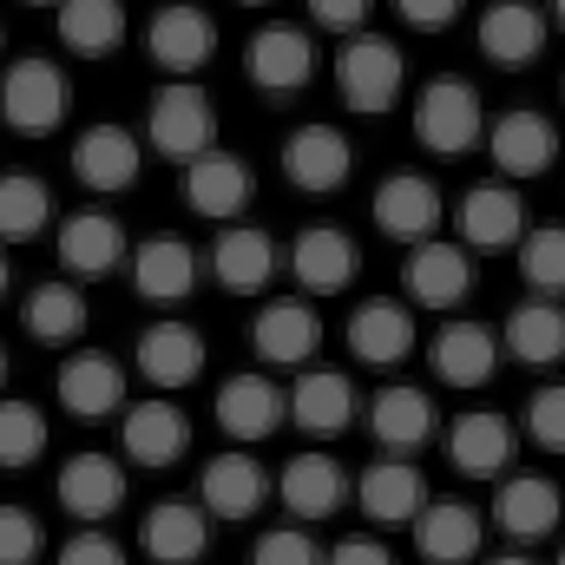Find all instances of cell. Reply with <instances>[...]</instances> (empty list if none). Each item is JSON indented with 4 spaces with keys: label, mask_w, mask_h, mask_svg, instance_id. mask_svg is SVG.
<instances>
[{
    "label": "cell",
    "mask_w": 565,
    "mask_h": 565,
    "mask_svg": "<svg viewBox=\"0 0 565 565\" xmlns=\"http://www.w3.org/2000/svg\"><path fill=\"white\" fill-rule=\"evenodd\" d=\"M145 139L158 158L171 164H191L204 151H217V106L198 79H171L151 93V113H145Z\"/></svg>",
    "instance_id": "obj_1"
},
{
    "label": "cell",
    "mask_w": 565,
    "mask_h": 565,
    "mask_svg": "<svg viewBox=\"0 0 565 565\" xmlns=\"http://www.w3.org/2000/svg\"><path fill=\"white\" fill-rule=\"evenodd\" d=\"M66 106H73V86H66V73L53 60L26 53V60H13L0 73V119L20 139H53L60 119H66Z\"/></svg>",
    "instance_id": "obj_2"
},
{
    "label": "cell",
    "mask_w": 565,
    "mask_h": 565,
    "mask_svg": "<svg viewBox=\"0 0 565 565\" xmlns=\"http://www.w3.org/2000/svg\"><path fill=\"white\" fill-rule=\"evenodd\" d=\"M335 86H342V106L349 113H388L408 86V60L395 40L382 33H355L342 53H335Z\"/></svg>",
    "instance_id": "obj_3"
},
{
    "label": "cell",
    "mask_w": 565,
    "mask_h": 565,
    "mask_svg": "<svg viewBox=\"0 0 565 565\" xmlns=\"http://www.w3.org/2000/svg\"><path fill=\"white\" fill-rule=\"evenodd\" d=\"M415 139L440 158H460L487 139V113H480V93L467 79H427L422 99H415Z\"/></svg>",
    "instance_id": "obj_4"
},
{
    "label": "cell",
    "mask_w": 565,
    "mask_h": 565,
    "mask_svg": "<svg viewBox=\"0 0 565 565\" xmlns=\"http://www.w3.org/2000/svg\"><path fill=\"white\" fill-rule=\"evenodd\" d=\"M270 487H277V480L264 473V460H257L250 447H224V454L204 460V473H198V493H204L198 507H204L211 520H231V526H237V520H250V513L270 500Z\"/></svg>",
    "instance_id": "obj_5"
},
{
    "label": "cell",
    "mask_w": 565,
    "mask_h": 565,
    "mask_svg": "<svg viewBox=\"0 0 565 565\" xmlns=\"http://www.w3.org/2000/svg\"><path fill=\"white\" fill-rule=\"evenodd\" d=\"M355 493V480H349V467L335 460V454H322V447H302V454H289L277 473V500L309 526V520H329L342 500Z\"/></svg>",
    "instance_id": "obj_6"
},
{
    "label": "cell",
    "mask_w": 565,
    "mask_h": 565,
    "mask_svg": "<svg viewBox=\"0 0 565 565\" xmlns=\"http://www.w3.org/2000/svg\"><path fill=\"white\" fill-rule=\"evenodd\" d=\"M369 217H375V231L388 237V244H427L434 237V224H440V191H434V178L422 171H388L382 178V191H375V204H369Z\"/></svg>",
    "instance_id": "obj_7"
},
{
    "label": "cell",
    "mask_w": 565,
    "mask_h": 565,
    "mask_svg": "<svg viewBox=\"0 0 565 565\" xmlns=\"http://www.w3.org/2000/svg\"><path fill=\"white\" fill-rule=\"evenodd\" d=\"M565 520V487L546 480V473H507L500 493H493V526L507 540H553Z\"/></svg>",
    "instance_id": "obj_8"
},
{
    "label": "cell",
    "mask_w": 565,
    "mask_h": 565,
    "mask_svg": "<svg viewBox=\"0 0 565 565\" xmlns=\"http://www.w3.org/2000/svg\"><path fill=\"white\" fill-rule=\"evenodd\" d=\"M250 342H257V355L277 362V369H309L316 349H322V316H316L309 296H277V302L257 309Z\"/></svg>",
    "instance_id": "obj_9"
},
{
    "label": "cell",
    "mask_w": 565,
    "mask_h": 565,
    "mask_svg": "<svg viewBox=\"0 0 565 565\" xmlns=\"http://www.w3.org/2000/svg\"><path fill=\"white\" fill-rule=\"evenodd\" d=\"M53 493H60V507L73 513V520H86V526H106L119 507H126V467L113 460V454H73L60 473H53Z\"/></svg>",
    "instance_id": "obj_10"
},
{
    "label": "cell",
    "mask_w": 565,
    "mask_h": 565,
    "mask_svg": "<svg viewBox=\"0 0 565 565\" xmlns=\"http://www.w3.org/2000/svg\"><path fill=\"white\" fill-rule=\"evenodd\" d=\"M349 171H355V145L342 139L335 126H296V132L282 139V178H289L296 191H309V198L342 191Z\"/></svg>",
    "instance_id": "obj_11"
},
{
    "label": "cell",
    "mask_w": 565,
    "mask_h": 565,
    "mask_svg": "<svg viewBox=\"0 0 565 565\" xmlns=\"http://www.w3.org/2000/svg\"><path fill=\"white\" fill-rule=\"evenodd\" d=\"M53 388H60V408H66V415H79V422L126 415V375H119V362H113V355H99V349H73V355L60 362Z\"/></svg>",
    "instance_id": "obj_12"
},
{
    "label": "cell",
    "mask_w": 565,
    "mask_h": 565,
    "mask_svg": "<svg viewBox=\"0 0 565 565\" xmlns=\"http://www.w3.org/2000/svg\"><path fill=\"white\" fill-rule=\"evenodd\" d=\"M408 302L415 309H460L467 302V289H473V257H467V244H447V237H427L408 250Z\"/></svg>",
    "instance_id": "obj_13"
},
{
    "label": "cell",
    "mask_w": 565,
    "mask_h": 565,
    "mask_svg": "<svg viewBox=\"0 0 565 565\" xmlns=\"http://www.w3.org/2000/svg\"><path fill=\"white\" fill-rule=\"evenodd\" d=\"M355 270H362V250H355L349 231H335V224L296 231V244H289V277L302 282L309 296H342V289L355 282Z\"/></svg>",
    "instance_id": "obj_14"
},
{
    "label": "cell",
    "mask_w": 565,
    "mask_h": 565,
    "mask_svg": "<svg viewBox=\"0 0 565 565\" xmlns=\"http://www.w3.org/2000/svg\"><path fill=\"white\" fill-rule=\"evenodd\" d=\"M355 507L375 520V526H415L427 507V473L415 460H375L355 473Z\"/></svg>",
    "instance_id": "obj_15"
},
{
    "label": "cell",
    "mask_w": 565,
    "mask_h": 565,
    "mask_svg": "<svg viewBox=\"0 0 565 565\" xmlns=\"http://www.w3.org/2000/svg\"><path fill=\"white\" fill-rule=\"evenodd\" d=\"M145 46H151V60L164 66V73H198L211 53H217V20L204 13V7H191V0H171V7H158L151 13V33H145Z\"/></svg>",
    "instance_id": "obj_16"
},
{
    "label": "cell",
    "mask_w": 565,
    "mask_h": 565,
    "mask_svg": "<svg viewBox=\"0 0 565 565\" xmlns=\"http://www.w3.org/2000/svg\"><path fill=\"white\" fill-rule=\"evenodd\" d=\"M513 422L493 415V408H467L447 422V460L467 473V480H500L513 467Z\"/></svg>",
    "instance_id": "obj_17"
},
{
    "label": "cell",
    "mask_w": 565,
    "mask_h": 565,
    "mask_svg": "<svg viewBox=\"0 0 565 565\" xmlns=\"http://www.w3.org/2000/svg\"><path fill=\"white\" fill-rule=\"evenodd\" d=\"M250 164L237 158V151H204V158H191L184 164V204L198 211V217H211V224H231L244 204H250Z\"/></svg>",
    "instance_id": "obj_18"
},
{
    "label": "cell",
    "mask_w": 565,
    "mask_h": 565,
    "mask_svg": "<svg viewBox=\"0 0 565 565\" xmlns=\"http://www.w3.org/2000/svg\"><path fill=\"white\" fill-rule=\"evenodd\" d=\"M526 198L513 184H473L460 198V244L467 250H520L526 237Z\"/></svg>",
    "instance_id": "obj_19"
},
{
    "label": "cell",
    "mask_w": 565,
    "mask_h": 565,
    "mask_svg": "<svg viewBox=\"0 0 565 565\" xmlns=\"http://www.w3.org/2000/svg\"><path fill=\"white\" fill-rule=\"evenodd\" d=\"M119 440H126V460L139 467H171L191 454V422L171 395H151V402H132L126 422H119Z\"/></svg>",
    "instance_id": "obj_20"
},
{
    "label": "cell",
    "mask_w": 565,
    "mask_h": 565,
    "mask_svg": "<svg viewBox=\"0 0 565 565\" xmlns=\"http://www.w3.org/2000/svg\"><path fill=\"white\" fill-rule=\"evenodd\" d=\"M139 164H145V151L126 126H86L79 145H73V178H79L86 191H99V198L132 191V184H139Z\"/></svg>",
    "instance_id": "obj_21"
},
{
    "label": "cell",
    "mask_w": 565,
    "mask_h": 565,
    "mask_svg": "<svg viewBox=\"0 0 565 565\" xmlns=\"http://www.w3.org/2000/svg\"><path fill=\"white\" fill-rule=\"evenodd\" d=\"M132 362H139V375L151 388H191L204 375L211 349H204V335L191 322H151L139 335V349H132Z\"/></svg>",
    "instance_id": "obj_22"
},
{
    "label": "cell",
    "mask_w": 565,
    "mask_h": 565,
    "mask_svg": "<svg viewBox=\"0 0 565 565\" xmlns=\"http://www.w3.org/2000/svg\"><path fill=\"white\" fill-rule=\"evenodd\" d=\"M369 434H375V447L388 460H415L434 440V402H427V388H408V382L382 388L369 402Z\"/></svg>",
    "instance_id": "obj_23"
},
{
    "label": "cell",
    "mask_w": 565,
    "mask_h": 565,
    "mask_svg": "<svg viewBox=\"0 0 565 565\" xmlns=\"http://www.w3.org/2000/svg\"><path fill=\"white\" fill-rule=\"evenodd\" d=\"M493 164L507 171V178H540L553 158H559V132H553V119L546 113H533V106H513V113H500L493 119Z\"/></svg>",
    "instance_id": "obj_24"
},
{
    "label": "cell",
    "mask_w": 565,
    "mask_h": 565,
    "mask_svg": "<svg viewBox=\"0 0 565 565\" xmlns=\"http://www.w3.org/2000/svg\"><path fill=\"white\" fill-rule=\"evenodd\" d=\"M211 277L224 282L231 296H264L270 277H277V237H270V231H250V224L217 231V244H211Z\"/></svg>",
    "instance_id": "obj_25"
},
{
    "label": "cell",
    "mask_w": 565,
    "mask_h": 565,
    "mask_svg": "<svg viewBox=\"0 0 565 565\" xmlns=\"http://www.w3.org/2000/svg\"><path fill=\"white\" fill-rule=\"evenodd\" d=\"M480 540H487V520L460 500H427L422 520H415V553L427 565H473Z\"/></svg>",
    "instance_id": "obj_26"
},
{
    "label": "cell",
    "mask_w": 565,
    "mask_h": 565,
    "mask_svg": "<svg viewBox=\"0 0 565 565\" xmlns=\"http://www.w3.org/2000/svg\"><path fill=\"white\" fill-rule=\"evenodd\" d=\"M139 546L151 565H198L204 546H211V513L198 500H164V507L145 513Z\"/></svg>",
    "instance_id": "obj_27"
},
{
    "label": "cell",
    "mask_w": 565,
    "mask_h": 565,
    "mask_svg": "<svg viewBox=\"0 0 565 565\" xmlns=\"http://www.w3.org/2000/svg\"><path fill=\"white\" fill-rule=\"evenodd\" d=\"M349 349H355V362H369V369L408 362V355H415V309H408V302H388V296L362 302V309L349 316Z\"/></svg>",
    "instance_id": "obj_28"
},
{
    "label": "cell",
    "mask_w": 565,
    "mask_h": 565,
    "mask_svg": "<svg viewBox=\"0 0 565 565\" xmlns=\"http://www.w3.org/2000/svg\"><path fill=\"white\" fill-rule=\"evenodd\" d=\"M244 66H250V79H257L264 93H302L309 73H316V40H309L302 26H264V33L250 40Z\"/></svg>",
    "instance_id": "obj_29"
},
{
    "label": "cell",
    "mask_w": 565,
    "mask_h": 565,
    "mask_svg": "<svg viewBox=\"0 0 565 565\" xmlns=\"http://www.w3.org/2000/svg\"><path fill=\"white\" fill-rule=\"evenodd\" d=\"M60 264L73 277H106L126 264V224L113 211H73L60 224Z\"/></svg>",
    "instance_id": "obj_30"
},
{
    "label": "cell",
    "mask_w": 565,
    "mask_h": 565,
    "mask_svg": "<svg viewBox=\"0 0 565 565\" xmlns=\"http://www.w3.org/2000/svg\"><path fill=\"white\" fill-rule=\"evenodd\" d=\"M546 46V13L533 0H493L480 13V53L493 66H533Z\"/></svg>",
    "instance_id": "obj_31"
},
{
    "label": "cell",
    "mask_w": 565,
    "mask_h": 565,
    "mask_svg": "<svg viewBox=\"0 0 565 565\" xmlns=\"http://www.w3.org/2000/svg\"><path fill=\"white\" fill-rule=\"evenodd\" d=\"M282 415H289V402H282V388L270 375H231L217 388V427L231 440H264V434L282 427Z\"/></svg>",
    "instance_id": "obj_32"
},
{
    "label": "cell",
    "mask_w": 565,
    "mask_h": 565,
    "mask_svg": "<svg viewBox=\"0 0 565 565\" xmlns=\"http://www.w3.org/2000/svg\"><path fill=\"white\" fill-rule=\"evenodd\" d=\"M427 362H434V375H440L447 388H480V382H493L500 342H493L487 322H447V329L434 335Z\"/></svg>",
    "instance_id": "obj_33"
},
{
    "label": "cell",
    "mask_w": 565,
    "mask_h": 565,
    "mask_svg": "<svg viewBox=\"0 0 565 565\" xmlns=\"http://www.w3.org/2000/svg\"><path fill=\"white\" fill-rule=\"evenodd\" d=\"M289 422L302 434H342L355 422V382L342 369H302L289 388Z\"/></svg>",
    "instance_id": "obj_34"
},
{
    "label": "cell",
    "mask_w": 565,
    "mask_h": 565,
    "mask_svg": "<svg viewBox=\"0 0 565 565\" xmlns=\"http://www.w3.org/2000/svg\"><path fill=\"white\" fill-rule=\"evenodd\" d=\"M132 289L145 302H184L198 289V250L184 237H145L132 250Z\"/></svg>",
    "instance_id": "obj_35"
},
{
    "label": "cell",
    "mask_w": 565,
    "mask_h": 565,
    "mask_svg": "<svg viewBox=\"0 0 565 565\" xmlns=\"http://www.w3.org/2000/svg\"><path fill=\"white\" fill-rule=\"evenodd\" d=\"M86 322H93V309H86V296L73 282H40L26 296V335L40 349H79Z\"/></svg>",
    "instance_id": "obj_36"
},
{
    "label": "cell",
    "mask_w": 565,
    "mask_h": 565,
    "mask_svg": "<svg viewBox=\"0 0 565 565\" xmlns=\"http://www.w3.org/2000/svg\"><path fill=\"white\" fill-rule=\"evenodd\" d=\"M53 20H60L66 53H79V60H106L126 40V7L119 0H60Z\"/></svg>",
    "instance_id": "obj_37"
},
{
    "label": "cell",
    "mask_w": 565,
    "mask_h": 565,
    "mask_svg": "<svg viewBox=\"0 0 565 565\" xmlns=\"http://www.w3.org/2000/svg\"><path fill=\"white\" fill-rule=\"evenodd\" d=\"M507 355L526 362V369H546L565 355V302H520L507 316Z\"/></svg>",
    "instance_id": "obj_38"
},
{
    "label": "cell",
    "mask_w": 565,
    "mask_h": 565,
    "mask_svg": "<svg viewBox=\"0 0 565 565\" xmlns=\"http://www.w3.org/2000/svg\"><path fill=\"white\" fill-rule=\"evenodd\" d=\"M53 224V191L33 171H7L0 178V244H33Z\"/></svg>",
    "instance_id": "obj_39"
},
{
    "label": "cell",
    "mask_w": 565,
    "mask_h": 565,
    "mask_svg": "<svg viewBox=\"0 0 565 565\" xmlns=\"http://www.w3.org/2000/svg\"><path fill=\"white\" fill-rule=\"evenodd\" d=\"M520 282L540 302H559L565 296V224H540V231L520 237Z\"/></svg>",
    "instance_id": "obj_40"
},
{
    "label": "cell",
    "mask_w": 565,
    "mask_h": 565,
    "mask_svg": "<svg viewBox=\"0 0 565 565\" xmlns=\"http://www.w3.org/2000/svg\"><path fill=\"white\" fill-rule=\"evenodd\" d=\"M46 454V415L20 395H0V467H33Z\"/></svg>",
    "instance_id": "obj_41"
},
{
    "label": "cell",
    "mask_w": 565,
    "mask_h": 565,
    "mask_svg": "<svg viewBox=\"0 0 565 565\" xmlns=\"http://www.w3.org/2000/svg\"><path fill=\"white\" fill-rule=\"evenodd\" d=\"M526 440L546 447V454H565V382L540 388V395L526 402Z\"/></svg>",
    "instance_id": "obj_42"
},
{
    "label": "cell",
    "mask_w": 565,
    "mask_h": 565,
    "mask_svg": "<svg viewBox=\"0 0 565 565\" xmlns=\"http://www.w3.org/2000/svg\"><path fill=\"white\" fill-rule=\"evenodd\" d=\"M250 565H322V546L302 526H270V533H257Z\"/></svg>",
    "instance_id": "obj_43"
},
{
    "label": "cell",
    "mask_w": 565,
    "mask_h": 565,
    "mask_svg": "<svg viewBox=\"0 0 565 565\" xmlns=\"http://www.w3.org/2000/svg\"><path fill=\"white\" fill-rule=\"evenodd\" d=\"M40 546H46L40 520H33L26 507H0V565H33Z\"/></svg>",
    "instance_id": "obj_44"
},
{
    "label": "cell",
    "mask_w": 565,
    "mask_h": 565,
    "mask_svg": "<svg viewBox=\"0 0 565 565\" xmlns=\"http://www.w3.org/2000/svg\"><path fill=\"white\" fill-rule=\"evenodd\" d=\"M60 565H126V546L106 533V526H86L60 546Z\"/></svg>",
    "instance_id": "obj_45"
},
{
    "label": "cell",
    "mask_w": 565,
    "mask_h": 565,
    "mask_svg": "<svg viewBox=\"0 0 565 565\" xmlns=\"http://www.w3.org/2000/svg\"><path fill=\"white\" fill-rule=\"evenodd\" d=\"M309 20L322 26V33H362L369 26V0H309Z\"/></svg>",
    "instance_id": "obj_46"
},
{
    "label": "cell",
    "mask_w": 565,
    "mask_h": 565,
    "mask_svg": "<svg viewBox=\"0 0 565 565\" xmlns=\"http://www.w3.org/2000/svg\"><path fill=\"white\" fill-rule=\"evenodd\" d=\"M460 7H467V0H395V13H402L415 33H447V26L460 20Z\"/></svg>",
    "instance_id": "obj_47"
},
{
    "label": "cell",
    "mask_w": 565,
    "mask_h": 565,
    "mask_svg": "<svg viewBox=\"0 0 565 565\" xmlns=\"http://www.w3.org/2000/svg\"><path fill=\"white\" fill-rule=\"evenodd\" d=\"M322 565H395V553L382 546V540H369V533H355V540H335V553Z\"/></svg>",
    "instance_id": "obj_48"
},
{
    "label": "cell",
    "mask_w": 565,
    "mask_h": 565,
    "mask_svg": "<svg viewBox=\"0 0 565 565\" xmlns=\"http://www.w3.org/2000/svg\"><path fill=\"white\" fill-rule=\"evenodd\" d=\"M480 565H533L526 553H493V559H480Z\"/></svg>",
    "instance_id": "obj_49"
},
{
    "label": "cell",
    "mask_w": 565,
    "mask_h": 565,
    "mask_svg": "<svg viewBox=\"0 0 565 565\" xmlns=\"http://www.w3.org/2000/svg\"><path fill=\"white\" fill-rule=\"evenodd\" d=\"M7 282H13V270H7V250H0V296H7Z\"/></svg>",
    "instance_id": "obj_50"
},
{
    "label": "cell",
    "mask_w": 565,
    "mask_h": 565,
    "mask_svg": "<svg viewBox=\"0 0 565 565\" xmlns=\"http://www.w3.org/2000/svg\"><path fill=\"white\" fill-rule=\"evenodd\" d=\"M553 20H559V26H565V0H553Z\"/></svg>",
    "instance_id": "obj_51"
},
{
    "label": "cell",
    "mask_w": 565,
    "mask_h": 565,
    "mask_svg": "<svg viewBox=\"0 0 565 565\" xmlns=\"http://www.w3.org/2000/svg\"><path fill=\"white\" fill-rule=\"evenodd\" d=\"M0 388H7V349H0Z\"/></svg>",
    "instance_id": "obj_52"
},
{
    "label": "cell",
    "mask_w": 565,
    "mask_h": 565,
    "mask_svg": "<svg viewBox=\"0 0 565 565\" xmlns=\"http://www.w3.org/2000/svg\"><path fill=\"white\" fill-rule=\"evenodd\" d=\"M244 7H264V0H244Z\"/></svg>",
    "instance_id": "obj_53"
},
{
    "label": "cell",
    "mask_w": 565,
    "mask_h": 565,
    "mask_svg": "<svg viewBox=\"0 0 565 565\" xmlns=\"http://www.w3.org/2000/svg\"><path fill=\"white\" fill-rule=\"evenodd\" d=\"M559 565H565V546H559Z\"/></svg>",
    "instance_id": "obj_54"
}]
</instances>
